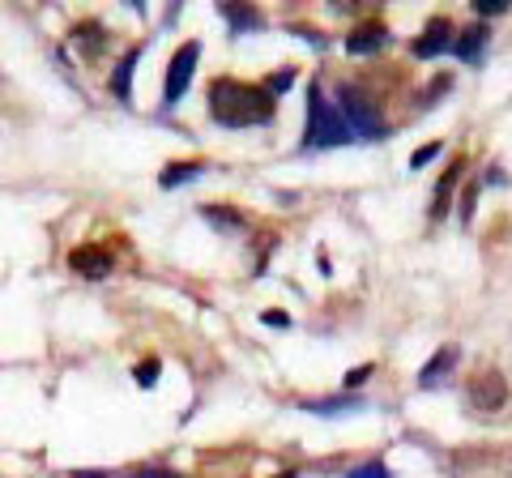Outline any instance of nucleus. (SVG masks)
<instances>
[{
  "label": "nucleus",
  "mask_w": 512,
  "mask_h": 478,
  "mask_svg": "<svg viewBox=\"0 0 512 478\" xmlns=\"http://www.w3.org/2000/svg\"><path fill=\"white\" fill-rule=\"evenodd\" d=\"M278 111V99L265 86L235 82V77H218L210 86V116L222 129H252V124H269Z\"/></svg>",
  "instance_id": "obj_1"
},
{
  "label": "nucleus",
  "mask_w": 512,
  "mask_h": 478,
  "mask_svg": "<svg viewBox=\"0 0 512 478\" xmlns=\"http://www.w3.org/2000/svg\"><path fill=\"white\" fill-rule=\"evenodd\" d=\"M350 141H355V133H350L338 103L325 99L320 82H312L308 86V133H303V150H333V146H350Z\"/></svg>",
  "instance_id": "obj_2"
},
{
  "label": "nucleus",
  "mask_w": 512,
  "mask_h": 478,
  "mask_svg": "<svg viewBox=\"0 0 512 478\" xmlns=\"http://www.w3.org/2000/svg\"><path fill=\"white\" fill-rule=\"evenodd\" d=\"M338 111L346 116L355 141H380V137H384V124H380V116H376V107L367 103L355 86H338Z\"/></svg>",
  "instance_id": "obj_3"
},
{
  "label": "nucleus",
  "mask_w": 512,
  "mask_h": 478,
  "mask_svg": "<svg viewBox=\"0 0 512 478\" xmlns=\"http://www.w3.org/2000/svg\"><path fill=\"white\" fill-rule=\"evenodd\" d=\"M197 60H201V43H197V39L184 43L180 52L171 56L167 86H163V107H175V103L184 99V90H188V82H192V73H197Z\"/></svg>",
  "instance_id": "obj_4"
},
{
  "label": "nucleus",
  "mask_w": 512,
  "mask_h": 478,
  "mask_svg": "<svg viewBox=\"0 0 512 478\" xmlns=\"http://www.w3.org/2000/svg\"><path fill=\"white\" fill-rule=\"evenodd\" d=\"M508 402V385H504V376L500 372H483L470 385V406L474 410H483V414H491V410H500Z\"/></svg>",
  "instance_id": "obj_5"
},
{
  "label": "nucleus",
  "mask_w": 512,
  "mask_h": 478,
  "mask_svg": "<svg viewBox=\"0 0 512 478\" xmlns=\"http://www.w3.org/2000/svg\"><path fill=\"white\" fill-rule=\"evenodd\" d=\"M69 269L82 278H107L111 274V252L99 244H86V248H73L69 252Z\"/></svg>",
  "instance_id": "obj_6"
},
{
  "label": "nucleus",
  "mask_w": 512,
  "mask_h": 478,
  "mask_svg": "<svg viewBox=\"0 0 512 478\" xmlns=\"http://www.w3.org/2000/svg\"><path fill=\"white\" fill-rule=\"evenodd\" d=\"M453 47V22L448 18H431V26L423 30V39H414V56L419 60H436L440 52Z\"/></svg>",
  "instance_id": "obj_7"
},
{
  "label": "nucleus",
  "mask_w": 512,
  "mask_h": 478,
  "mask_svg": "<svg viewBox=\"0 0 512 478\" xmlns=\"http://www.w3.org/2000/svg\"><path fill=\"white\" fill-rule=\"evenodd\" d=\"M461 171H466V163H461V158H453V163H448V171L440 175L436 193H431V218H444V214H448V205H453V188H457V180H461Z\"/></svg>",
  "instance_id": "obj_8"
},
{
  "label": "nucleus",
  "mask_w": 512,
  "mask_h": 478,
  "mask_svg": "<svg viewBox=\"0 0 512 478\" xmlns=\"http://www.w3.org/2000/svg\"><path fill=\"white\" fill-rule=\"evenodd\" d=\"M384 43H389V30H384L380 22H367L346 39V52L350 56H372V52H380Z\"/></svg>",
  "instance_id": "obj_9"
},
{
  "label": "nucleus",
  "mask_w": 512,
  "mask_h": 478,
  "mask_svg": "<svg viewBox=\"0 0 512 478\" xmlns=\"http://www.w3.org/2000/svg\"><path fill=\"white\" fill-rule=\"evenodd\" d=\"M487 26H470V30H461V39H453V52L457 60H466V65H478L483 60V47H487Z\"/></svg>",
  "instance_id": "obj_10"
},
{
  "label": "nucleus",
  "mask_w": 512,
  "mask_h": 478,
  "mask_svg": "<svg viewBox=\"0 0 512 478\" xmlns=\"http://www.w3.org/2000/svg\"><path fill=\"white\" fill-rule=\"evenodd\" d=\"M218 13L231 22L235 35H248V30H261V26H265V18H261L256 9H248V5H231V0H227V5H218Z\"/></svg>",
  "instance_id": "obj_11"
},
{
  "label": "nucleus",
  "mask_w": 512,
  "mask_h": 478,
  "mask_svg": "<svg viewBox=\"0 0 512 478\" xmlns=\"http://www.w3.org/2000/svg\"><path fill=\"white\" fill-rule=\"evenodd\" d=\"M137 60H141V47H133V52L124 56V65L116 69V77H111V90H116L120 103L133 99V69H137Z\"/></svg>",
  "instance_id": "obj_12"
},
{
  "label": "nucleus",
  "mask_w": 512,
  "mask_h": 478,
  "mask_svg": "<svg viewBox=\"0 0 512 478\" xmlns=\"http://www.w3.org/2000/svg\"><path fill=\"white\" fill-rule=\"evenodd\" d=\"M453 363H457V346H444V350H440V355H436V359H431V363H427V368H423V376H419V385H423V389H436V385H440V380H444V372H448V368H453Z\"/></svg>",
  "instance_id": "obj_13"
},
{
  "label": "nucleus",
  "mask_w": 512,
  "mask_h": 478,
  "mask_svg": "<svg viewBox=\"0 0 512 478\" xmlns=\"http://www.w3.org/2000/svg\"><path fill=\"white\" fill-rule=\"evenodd\" d=\"M303 410H312V414H329V419H338V414L363 410V397H325V402H303Z\"/></svg>",
  "instance_id": "obj_14"
},
{
  "label": "nucleus",
  "mask_w": 512,
  "mask_h": 478,
  "mask_svg": "<svg viewBox=\"0 0 512 478\" xmlns=\"http://www.w3.org/2000/svg\"><path fill=\"white\" fill-rule=\"evenodd\" d=\"M201 175V163H175L163 171V188H175V184H184V180H197Z\"/></svg>",
  "instance_id": "obj_15"
},
{
  "label": "nucleus",
  "mask_w": 512,
  "mask_h": 478,
  "mask_svg": "<svg viewBox=\"0 0 512 478\" xmlns=\"http://www.w3.org/2000/svg\"><path fill=\"white\" fill-rule=\"evenodd\" d=\"M291 86H295V69H278L274 77H265V90L274 94V99H278L282 90H291Z\"/></svg>",
  "instance_id": "obj_16"
},
{
  "label": "nucleus",
  "mask_w": 512,
  "mask_h": 478,
  "mask_svg": "<svg viewBox=\"0 0 512 478\" xmlns=\"http://www.w3.org/2000/svg\"><path fill=\"white\" fill-rule=\"evenodd\" d=\"M346 478H393V474H389V466H384V461H367V466L350 470Z\"/></svg>",
  "instance_id": "obj_17"
},
{
  "label": "nucleus",
  "mask_w": 512,
  "mask_h": 478,
  "mask_svg": "<svg viewBox=\"0 0 512 478\" xmlns=\"http://www.w3.org/2000/svg\"><path fill=\"white\" fill-rule=\"evenodd\" d=\"M436 154H440V146H436V141H431V146H419V150L410 154V167H427V163H431V158H436Z\"/></svg>",
  "instance_id": "obj_18"
},
{
  "label": "nucleus",
  "mask_w": 512,
  "mask_h": 478,
  "mask_svg": "<svg viewBox=\"0 0 512 478\" xmlns=\"http://www.w3.org/2000/svg\"><path fill=\"white\" fill-rule=\"evenodd\" d=\"M154 380H158V363H141V368H137V385H141V389H150Z\"/></svg>",
  "instance_id": "obj_19"
},
{
  "label": "nucleus",
  "mask_w": 512,
  "mask_h": 478,
  "mask_svg": "<svg viewBox=\"0 0 512 478\" xmlns=\"http://www.w3.org/2000/svg\"><path fill=\"white\" fill-rule=\"evenodd\" d=\"M474 9L483 13V18H491V13H508V5H504V0H478Z\"/></svg>",
  "instance_id": "obj_20"
},
{
  "label": "nucleus",
  "mask_w": 512,
  "mask_h": 478,
  "mask_svg": "<svg viewBox=\"0 0 512 478\" xmlns=\"http://www.w3.org/2000/svg\"><path fill=\"white\" fill-rule=\"evenodd\" d=\"M124 478H184V474H171V470H133Z\"/></svg>",
  "instance_id": "obj_21"
},
{
  "label": "nucleus",
  "mask_w": 512,
  "mask_h": 478,
  "mask_svg": "<svg viewBox=\"0 0 512 478\" xmlns=\"http://www.w3.org/2000/svg\"><path fill=\"white\" fill-rule=\"evenodd\" d=\"M367 376H372V363H363V368H355V372H350V376H346V385L355 389V385H363Z\"/></svg>",
  "instance_id": "obj_22"
}]
</instances>
